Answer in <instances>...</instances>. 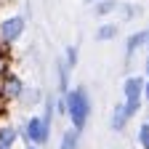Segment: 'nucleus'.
<instances>
[{"label":"nucleus","instance_id":"obj_4","mask_svg":"<svg viewBox=\"0 0 149 149\" xmlns=\"http://www.w3.org/2000/svg\"><path fill=\"white\" fill-rule=\"evenodd\" d=\"M24 80L19 77V74H13L8 67L0 69V96H3L6 101H19L24 96Z\"/></svg>","mask_w":149,"mask_h":149},{"label":"nucleus","instance_id":"obj_6","mask_svg":"<svg viewBox=\"0 0 149 149\" xmlns=\"http://www.w3.org/2000/svg\"><path fill=\"white\" fill-rule=\"evenodd\" d=\"M146 43H149V29H139V32H133L125 40V59L130 61L133 59V53L139 51V48H146Z\"/></svg>","mask_w":149,"mask_h":149},{"label":"nucleus","instance_id":"obj_1","mask_svg":"<svg viewBox=\"0 0 149 149\" xmlns=\"http://www.w3.org/2000/svg\"><path fill=\"white\" fill-rule=\"evenodd\" d=\"M64 99H67V117L72 120V128L83 133V128L91 120V109H93L91 107V93H88V88L74 85Z\"/></svg>","mask_w":149,"mask_h":149},{"label":"nucleus","instance_id":"obj_15","mask_svg":"<svg viewBox=\"0 0 149 149\" xmlns=\"http://www.w3.org/2000/svg\"><path fill=\"white\" fill-rule=\"evenodd\" d=\"M22 99H24V101H32V104H35V101H40V91H35V88L29 91V88H24V96H22Z\"/></svg>","mask_w":149,"mask_h":149},{"label":"nucleus","instance_id":"obj_20","mask_svg":"<svg viewBox=\"0 0 149 149\" xmlns=\"http://www.w3.org/2000/svg\"><path fill=\"white\" fill-rule=\"evenodd\" d=\"M85 3H93V6H96V3H99V0H85Z\"/></svg>","mask_w":149,"mask_h":149},{"label":"nucleus","instance_id":"obj_17","mask_svg":"<svg viewBox=\"0 0 149 149\" xmlns=\"http://www.w3.org/2000/svg\"><path fill=\"white\" fill-rule=\"evenodd\" d=\"M8 59H11V45H6L0 40V61H8Z\"/></svg>","mask_w":149,"mask_h":149},{"label":"nucleus","instance_id":"obj_18","mask_svg":"<svg viewBox=\"0 0 149 149\" xmlns=\"http://www.w3.org/2000/svg\"><path fill=\"white\" fill-rule=\"evenodd\" d=\"M144 99L149 101V77H146V85H144Z\"/></svg>","mask_w":149,"mask_h":149},{"label":"nucleus","instance_id":"obj_12","mask_svg":"<svg viewBox=\"0 0 149 149\" xmlns=\"http://www.w3.org/2000/svg\"><path fill=\"white\" fill-rule=\"evenodd\" d=\"M117 8H120L117 0H99V3L93 6V13H96V16H109V13H115Z\"/></svg>","mask_w":149,"mask_h":149},{"label":"nucleus","instance_id":"obj_14","mask_svg":"<svg viewBox=\"0 0 149 149\" xmlns=\"http://www.w3.org/2000/svg\"><path fill=\"white\" fill-rule=\"evenodd\" d=\"M139 146L141 149H149V120L139 125Z\"/></svg>","mask_w":149,"mask_h":149},{"label":"nucleus","instance_id":"obj_2","mask_svg":"<svg viewBox=\"0 0 149 149\" xmlns=\"http://www.w3.org/2000/svg\"><path fill=\"white\" fill-rule=\"evenodd\" d=\"M51 117H53V96L45 99L43 117L32 115L24 123V139L29 141V146H43V144H48V139H51Z\"/></svg>","mask_w":149,"mask_h":149},{"label":"nucleus","instance_id":"obj_22","mask_svg":"<svg viewBox=\"0 0 149 149\" xmlns=\"http://www.w3.org/2000/svg\"><path fill=\"white\" fill-rule=\"evenodd\" d=\"M146 51H149V43H146Z\"/></svg>","mask_w":149,"mask_h":149},{"label":"nucleus","instance_id":"obj_3","mask_svg":"<svg viewBox=\"0 0 149 149\" xmlns=\"http://www.w3.org/2000/svg\"><path fill=\"white\" fill-rule=\"evenodd\" d=\"M144 85L146 80L141 77V74H130V77L123 83V104H125V112L128 117H136L139 109H141V101H144Z\"/></svg>","mask_w":149,"mask_h":149},{"label":"nucleus","instance_id":"obj_11","mask_svg":"<svg viewBox=\"0 0 149 149\" xmlns=\"http://www.w3.org/2000/svg\"><path fill=\"white\" fill-rule=\"evenodd\" d=\"M59 149H80V130H74V128L64 130V136H61V144H59Z\"/></svg>","mask_w":149,"mask_h":149},{"label":"nucleus","instance_id":"obj_7","mask_svg":"<svg viewBox=\"0 0 149 149\" xmlns=\"http://www.w3.org/2000/svg\"><path fill=\"white\" fill-rule=\"evenodd\" d=\"M56 74H59V93H61V96H67V93L72 91V83H69L72 69L64 64V59H59V61H56Z\"/></svg>","mask_w":149,"mask_h":149},{"label":"nucleus","instance_id":"obj_19","mask_svg":"<svg viewBox=\"0 0 149 149\" xmlns=\"http://www.w3.org/2000/svg\"><path fill=\"white\" fill-rule=\"evenodd\" d=\"M146 74H149V56H146Z\"/></svg>","mask_w":149,"mask_h":149},{"label":"nucleus","instance_id":"obj_16","mask_svg":"<svg viewBox=\"0 0 149 149\" xmlns=\"http://www.w3.org/2000/svg\"><path fill=\"white\" fill-rule=\"evenodd\" d=\"M117 11H123V19H125V22H128V19H133V13H136V8H133V6H128V3H120Z\"/></svg>","mask_w":149,"mask_h":149},{"label":"nucleus","instance_id":"obj_9","mask_svg":"<svg viewBox=\"0 0 149 149\" xmlns=\"http://www.w3.org/2000/svg\"><path fill=\"white\" fill-rule=\"evenodd\" d=\"M19 141V130L13 125H0V149H13Z\"/></svg>","mask_w":149,"mask_h":149},{"label":"nucleus","instance_id":"obj_5","mask_svg":"<svg viewBox=\"0 0 149 149\" xmlns=\"http://www.w3.org/2000/svg\"><path fill=\"white\" fill-rule=\"evenodd\" d=\"M24 29H27V19L24 16H19V13L6 16L3 22H0V40H3L6 45H13L19 37L24 35Z\"/></svg>","mask_w":149,"mask_h":149},{"label":"nucleus","instance_id":"obj_8","mask_svg":"<svg viewBox=\"0 0 149 149\" xmlns=\"http://www.w3.org/2000/svg\"><path fill=\"white\" fill-rule=\"evenodd\" d=\"M128 112H125V104L120 101V104H115V109H112V120H109V125H112V130L115 133H120V130L128 125Z\"/></svg>","mask_w":149,"mask_h":149},{"label":"nucleus","instance_id":"obj_10","mask_svg":"<svg viewBox=\"0 0 149 149\" xmlns=\"http://www.w3.org/2000/svg\"><path fill=\"white\" fill-rule=\"evenodd\" d=\"M117 32H120V24H115V22H104L101 27H96V40H99V43L115 40Z\"/></svg>","mask_w":149,"mask_h":149},{"label":"nucleus","instance_id":"obj_21","mask_svg":"<svg viewBox=\"0 0 149 149\" xmlns=\"http://www.w3.org/2000/svg\"><path fill=\"white\" fill-rule=\"evenodd\" d=\"M27 149H37V146H27Z\"/></svg>","mask_w":149,"mask_h":149},{"label":"nucleus","instance_id":"obj_13","mask_svg":"<svg viewBox=\"0 0 149 149\" xmlns=\"http://www.w3.org/2000/svg\"><path fill=\"white\" fill-rule=\"evenodd\" d=\"M77 59H80V48H77V43L67 45V51H64V64H67L69 69H74V67H77Z\"/></svg>","mask_w":149,"mask_h":149}]
</instances>
